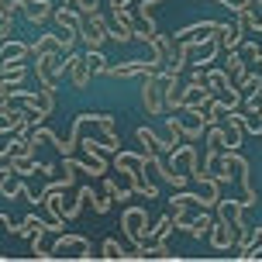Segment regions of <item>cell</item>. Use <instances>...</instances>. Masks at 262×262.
I'll return each instance as SVG.
<instances>
[{
    "label": "cell",
    "mask_w": 262,
    "mask_h": 262,
    "mask_svg": "<svg viewBox=\"0 0 262 262\" xmlns=\"http://www.w3.org/2000/svg\"><path fill=\"white\" fill-rule=\"evenodd\" d=\"M83 55H86V62H90V73H93V76H104V73H107V66H111V62L104 59V52H100V49H86Z\"/></svg>",
    "instance_id": "obj_25"
},
{
    "label": "cell",
    "mask_w": 262,
    "mask_h": 262,
    "mask_svg": "<svg viewBox=\"0 0 262 262\" xmlns=\"http://www.w3.org/2000/svg\"><path fill=\"white\" fill-rule=\"evenodd\" d=\"M259 66H262V55H259Z\"/></svg>",
    "instance_id": "obj_37"
},
{
    "label": "cell",
    "mask_w": 262,
    "mask_h": 262,
    "mask_svg": "<svg viewBox=\"0 0 262 262\" xmlns=\"http://www.w3.org/2000/svg\"><path fill=\"white\" fill-rule=\"evenodd\" d=\"M86 4H90V0H66V7H73V11H83Z\"/></svg>",
    "instance_id": "obj_34"
},
{
    "label": "cell",
    "mask_w": 262,
    "mask_h": 262,
    "mask_svg": "<svg viewBox=\"0 0 262 262\" xmlns=\"http://www.w3.org/2000/svg\"><path fill=\"white\" fill-rule=\"evenodd\" d=\"M93 4H97V7H111L114 0H93Z\"/></svg>",
    "instance_id": "obj_36"
},
{
    "label": "cell",
    "mask_w": 262,
    "mask_h": 262,
    "mask_svg": "<svg viewBox=\"0 0 262 262\" xmlns=\"http://www.w3.org/2000/svg\"><path fill=\"white\" fill-rule=\"evenodd\" d=\"M180 114V128H183V138L196 142L204 128H207V114H204V107H183V111H176Z\"/></svg>",
    "instance_id": "obj_8"
},
{
    "label": "cell",
    "mask_w": 262,
    "mask_h": 262,
    "mask_svg": "<svg viewBox=\"0 0 262 262\" xmlns=\"http://www.w3.org/2000/svg\"><path fill=\"white\" fill-rule=\"evenodd\" d=\"M35 73H38V86L59 90V76H66V55L62 52H41L35 55Z\"/></svg>",
    "instance_id": "obj_3"
},
{
    "label": "cell",
    "mask_w": 262,
    "mask_h": 262,
    "mask_svg": "<svg viewBox=\"0 0 262 262\" xmlns=\"http://www.w3.org/2000/svg\"><path fill=\"white\" fill-rule=\"evenodd\" d=\"M207 242H210V249L214 252H228V249H235V242H238V231L231 228L228 221H217L210 224V235H207Z\"/></svg>",
    "instance_id": "obj_10"
},
{
    "label": "cell",
    "mask_w": 262,
    "mask_h": 262,
    "mask_svg": "<svg viewBox=\"0 0 262 262\" xmlns=\"http://www.w3.org/2000/svg\"><path fill=\"white\" fill-rule=\"evenodd\" d=\"M214 100V90H210L207 83H186L183 86V107H207Z\"/></svg>",
    "instance_id": "obj_14"
},
{
    "label": "cell",
    "mask_w": 262,
    "mask_h": 262,
    "mask_svg": "<svg viewBox=\"0 0 262 262\" xmlns=\"http://www.w3.org/2000/svg\"><path fill=\"white\" fill-rule=\"evenodd\" d=\"M14 235L28 238V242H31V238H45V235H49V221H45V217H35V214H28L25 221L14 228Z\"/></svg>",
    "instance_id": "obj_16"
},
{
    "label": "cell",
    "mask_w": 262,
    "mask_h": 262,
    "mask_svg": "<svg viewBox=\"0 0 262 262\" xmlns=\"http://www.w3.org/2000/svg\"><path fill=\"white\" fill-rule=\"evenodd\" d=\"M135 138H138L145 148H152V152H166V142H162L152 128H138V131H135Z\"/></svg>",
    "instance_id": "obj_24"
},
{
    "label": "cell",
    "mask_w": 262,
    "mask_h": 262,
    "mask_svg": "<svg viewBox=\"0 0 262 262\" xmlns=\"http://www.w3.org/2000/svg\"><path fill=\"white\" fill-rule=\"evenodd\" d=\"M52 14H55V7H52V0H25V17L31 21V25H45V21H52Z\"/></svg>",
    "instance_id": "obj_15"
},
{
    "label": "cell",
    "mask_w": 262,
    "mask_h": 262,
    "mask_svg": "<svg viewBox=\"0 0 262 262\" xmlns=\"http://www.w3.org/2000/svg\"><path fill=\"white\" fill-rule=\"evenodd\" d=\"M124 249H121L118 238H104V245H100V259H121Z\"/></svg>",
    "instance_id": "obj_27"
},
{
    "label": "cell",
    "mask_w": 262,
    "mask_h": 262,
    "mask_svg": "<svg viewBox=\"0 0 262 262\" xmlns=\"http://www.w3.org/2000/svg\"><path fill=\"white\" fill-rule=\"evenodd\" d=\"M114 169L124 176V186H131L138 196H148V200H156L159 196V186L152 180H145L142 172L148 169V156L145 152H114Z\"/></svg>",
    "instance_id": "obj_1"
},
{
    "label": "cell",
    "mask_w": 262,
    "mask_h": 262,
    "mask_svg": "<svg viewBox=\"0 0 262 262\" xmlns=\"http://www.w3.org/2000/svg\"><path fill=\"white\" fill-rule=\"evenodd\" d=\"M104 193L111 196V200H118V183H114L111 176H104Z\"/></svg>",
    "instance_id": "obj_33"
},
{
    "label": "cell",
    "mask_w": 262,
    "mask_h": 262,
    "mask_svg": "<svg viewBox=\"0 0 262 262\" xmlns=\"http://www.w3.org/2000/svg\"><path fill=\"white\" fill-rule=\"evenodd\" d=\"M31 55V45H25V41H14V38H4V45H0V76H7L14 66H21Z\"/></svg>",
    "instance_id": "obj_7"
},
{
    "label": "cell",
    "mask_w": 262,
    "mask_h": 262,
    "mask_svg": "<svg viewBox=\"0 0 262 262\" xmlns=\"http://www.w3.org/2000/svg\"><path fill=\"white\" fill-rule=\"evenodd\" d=\"M238 262H249V259H262V224H255V231H252V238H249V245L235 255Z\"/></svg>",
    "instance_id": "obj_21"
},
{
    "label": "cell",
    "mask_w": 262,
    "mask_h": 262,
    "mask_svg": "<svg viewBox=\"0 0 262 262\" xmlns=\"http://www.w3.org/2000/svg\"><path fill=\"white\" fill-rule=\"evenodd\" d=\"M7 224H11V214H0V231H4Z\"/></svg>",
    "instance_id": "obj_35"
},
{
    "label": "cell",
    "mask_w": 262,
    "mask_h": 262,
    "mask_svg": "<svg viewBox=\"0 0 262 262\" xmlns=\"http://www.w3.org/2000/svg\"><path fill=\"white\" fill-rule=\"evenodd\" d=\"M228 55V59H224V69H228V76H231V83H242V79L249 76V62H245V59H242V52H238V49H231V52H224Z\"/></svg>",
    "instance_id": "obj_19"
},
{
    "label": "cell",
    "mask_w": 262,
    "mask_h": 262,
    "mask_svg": "<svg viewBox=\"0 0 262 262\" xmlns=\"http://www.w3.org/2000/svg\"><path fill=\"white\" fill-rule=\"evenodd\" d=\"M14 35V14L0 7V38H11Z\"/></svg>",
    "instance_id": "obj_31"
},
{
    "label": "cell",
    "mask_w": 262,
    "mask_h": 262,
    "mask_svg": "<svg viewBox=\"0 0 262 262\" xmlns=\"http://www.w3.org/2000/svg\"><path fill=\"white\" fill-rule=\"evenodd\" d=\"M11 138H14V131L7 124H0V162L11 156Z\"/></svg>",
    "instance_id": "obj_29"
},
{
    "label": "cell",
    "mask_w": 262,
    "mask_h": 262,
    "mask_svg": "<svg viewBox=\"0 0 262 262\" xmlns=\"http://www.w3.org/2000/svg\"><path fill=\"white\" fill-rule=\"evenodd\" d=\"M66 73H69V79H73V86H76V90H86V83H90V76H93L86 55H79V52L66 55Z\"/></svg>",
    "instance_id": "obj_11"
},
{
    "label": "cell",
    "mask_w": 262,
    "mask_h": 262,
    "mask_svg": "<svg viewBox=\"0 0 262 262\" xmlns=\"http://www.w3.org/2000/svg\"><path fill=\"white\" fill-rule=\"evenodd\" d=\"M242 124H245V135H262V107H245L242 114Z\"/></svg>",
    "instance_id": "obj_23"
},
{
    "label": "cell",
    "mask_w": 262,
    "mask_h": 262,
    "mask_svg": "<svg viewBox=\"0 0 262 262\" xmlns=\"http://www.w3.org/2000/svg\"><path fill=\"white\" fill-rule=\"evenodd\" d=\"M210 224H214V217H210V210H200L193 221H190V228H186V235L190 238H207L210 235Z\"/></svg>",
    "instance_id": "obj_22"
},
{
    "label": "cell",
    "mask_w": 262,
    "mask_h": 262,
    "mask_svg": "<svg viewBox=\"0 0 262 262\" xmlns=\"http://www.w3.org/2000/svg\"><path fill=\"white\" fill-rule=\"evenodd\" d=\"M0 4H4V0H0Z\"/></svg>",
    "instance_id": "obj_38"
},
{
    "label": "cell",
    "mask_w": 262,
    "mask_h": 262,
    "mask_svg": "<svg viewBox=\"0 0 262 262\" xmlns=\"http://www.w3.org/2000/svg\"><path fill=\"white\" fill-rule=\"evenodd\" d=\"M162 66L152 62V59H131V62H118V66H107L104 76H114V79H135V76H152L159 73Z\"/></svg>",
    "instance_id": "obj_6"
},
{
    "label": "cell",
    "mask_w": 262,
    "mask_h": 262,
    "mask_svg": "<svg viewBox=\"0 0 262 262\" xmlns=\"http://www.w3.org/2000/svg\"><path fill=\"white\" fill-rule=\"evenodd\" d=\"M245 210H249V207H245L242 200H224V196H221V204H217V217L228 221L235 231H242V228H245Z\"/></svg>",
    "instance_id": "obj_12"
},
{
    "label": "cell",
    "mask_w": 262,
    "mask_h": 262,
    "mask_svg": "<svg viewBox=\"0 0 262 262\" xmlns=\"http://www.w3.org/2000/svg\"><path fill=\"white\" fill-rule=\"evenodd\" d=\"M162 0H114L111 7H121V11H135V7H159Z\"/></svg>",
    "instance_id": "obj_28"
},
{
    "label": "cell",
    "mask_w": 262,
    "mask_h": 262,
    "mask_svg": "<svg viewBox=\"0 0 262 262\" xmlns=\"http://www.w3.org/2000/svg\"><path fill=\"white\" fill-rule=\"evenodd\" d=\"M121 231H124V238H128L131 245H145L148 242V210L145 207H124V214H121Z\"/></svg>",
    "instance_id": "obj_4"
},
{
    "label": "cell",
    "mask_w": 262,
    "mask_h": 262,
    "mask_svg": "<svg viewBox=\"0 0 262 262\" xmlns=\"http://www.w3.org/2000/svg\"><path fill=\"white\" fill-rule=\"evenodd\" d=\"M169 166L172 169H180V172H186V176H190V180H193V172L200 169V159H196V148L193 145H176V148H172L169 152Z\"/></svg>",
    "instance_id": "obj_9"
},
{
    "label": "cell",
    "mask_w": 262,
    "mask_h": 262,
    "mask_svg": "<svg viewBox=\"0 0 262 262\" xmlns=\"http://www.w3.org/2000/svg\"><path fill=\"white\" fill-rule=\"evenodd\" d=\"M52 21L59 25V31H76V35L83 31V14L73 11V7H55Z\"/></svg>",
    "instance_id": "obj_17"
},
{
    "label": "cell",
    "mask_w": 262,
    "mask_h": 262,
    "mask_svg": "<svg viewBox=\"0 0 262 262\" xmlns=\"http://www.w3.org/2000/svg\"><path fill=\"white\" fill-rule=\"evenodd\" d=\"M52 259H93L90 242H86L83 235H62L52 245Z\"/></svg>",
    "instance_id": "obj_5"
},
{
    "label": "cell",
    "mask_w": 262,
    "mask_h": 262,
    "mask_svg": "<svg viewBox=\"0 0 262 262\" xmlns=\"http://www.w3.org/2000/svg\"><path fill=\"white\" fill-rule=\"evenodd\" d=\"M142 104L145 111L152 114V118H159V114H166V86H169L172 79H180V73L176 69H169V66H162L159 73H152V76H142Z\"/></svg>",
    "instance_id": "obj_2"
},
{
    "label": "cell",
    "mask_w": 262,
    "mask_h": 262,
    "mask_svg": "<svg viewBox=\"0 0 262 262\" xmlns=\"http://www.w3.org/2000/svg\"><path fill=\"white\" fill-rule=\"evenodd\" d=\"M41 52H62L66 55L62 35H38V38L31 41V55H41Z\"/></svg>",
    "instance_id": "obj_20"
},
{
    "label": "cell",
    "mask_w": 262,
    "mask_h": 262,
    "mask_svg": "<svg viewBox=\"0 0 262 262\" xmlns=\"http://www.w3.org/2000/svg\"><path fill=\"white\" fill-rule=\"evenodd\" d=\"M238 52H242V59H245V62H259V45H255V41H242V45H238Z\"/></svg>",
    "instance_id": "obj_30"
},
{
    "label": "cell",
    "mask_w": 262,
    "mask_h": 262,
    "mask_svg": "<svg viewBox=\"0 0 262 262\" xmlns=\"http://www.w3.org/2000/svg\"><path fill=\"white\" fill-rule=\"evenodd\" d=\"M217 41H221V49L224 52H231V49H238V45H242V41H245V28L238 25H221L217 28Z\"/></svg>",
    "instance_id": "obj_18"
},
{
    "label": "cell",
    "mask_w": 262,
    "mask_h": 262,
    "mask_svg": "<svg viewBox=\"0 0 262 262\" xmlns=\"http://www.w3.org/2000/svg\"><path fill=\"white\" fill-rule=\"evenodd\" d=\"M169 231H172V214H166V217H159L156 228L148 231V242H166V238H169Z\"/></svg>",
    "instance_id": "obj_26"
},
{
    "label": "cell",
    "mask_w": 262,
    "mask_h": 262,
    "mask_svg": "<svg viewBox=\"0 0 262 262\" xmlns=\"http://www.w3.org/2000/svg\"><path fill=\"white\" fill-rule=\"evenodd\" d=\"M90 204H93V210H97V214H107V210H111V204H114V200H111V196H93V200H90Z\"/></svg>",
    "instance_id": "obj_32"
},
{
    "label": "cell",
    "mask_w": 262,
    "mask_h": 262,
    "mask_svg": "<svg viewBox=\"0 0 262 262\" xmlns=\"http://www.w3.org/2000/svg\"><path fill=\"white\" fill-rule=\"evenodd\" d=\"M217 21H196V25H186V28H180L172 38L176 41H204V38H210L214 31H217Z\"/></svg>",
    "instance_id": "obj_13"
}]
</instances>
